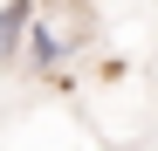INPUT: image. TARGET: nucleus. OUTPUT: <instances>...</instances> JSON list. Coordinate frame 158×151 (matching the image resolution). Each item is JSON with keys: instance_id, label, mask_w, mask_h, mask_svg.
I'll return each mask as SVG.
<instances>
[{"instance_id": "obj_2", "label": "nucleus", "mask_w": 158, "mask_h": 151, "mask_svg": "<svg viewBox=\"0 0 158 151\" xmlns=\"http://www.w3.org/2000/svg\"><path fill=\"white\" fill-rule=\"evenodd\" d=\"M69 28H55V21H35V35H28V69L35 76H48V69H62V55H69Z\"/></svg>"}, {"instance_id": "obj_1", "label": "nucleus", "mask_w": 158, "mask_h": 151, "mask_svg": "<svg viewBox=\"0 0 158 151\" xmlns=\"http://www.w3.org/2000/svg\"><path fill=\"white\" fill-rule=\"evenodd\" d=\"M28 35H35V0H7L0 7V69L28 62Z\"/></svg>"}]
</instances>
